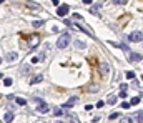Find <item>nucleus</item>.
I'll return each mask as SVG.
<instances>
[{
  "mask_svg": "<svg viewBox=\"0 0 143 123\" xmlns=\"http://www.w3.org/2000/svg\"><path fill=\"white\" fill-rule=\"evenodd\" d=\"M68 42H70V33H63L57 42V48H67Z\"/></svg>",
  "mask_w": 143,
  "mask_h": 123,
  "instance_id": "1",
  "label": "nucleus"
},
{
  "mask_svg": "<svg viewBox=\"0 0 143 123\" xmlns=\"http://www.w3.org/2000/svg\"><path fill=\"white\" fill-rule=\"evenodd\" d=\"M143 38V33L142 30H137V32H133V33H130V37H128V40L132 42V43H140Z\"/></svg>",
  "mask_w": 143,
  "mask_h": 123,
  "instance_id": "2",
  "label": "nucleus"
},
{
  "mask_svg": "<svg viewBox=\"0 0 143 123\" xmlns=\"http://www.w3.org/2000/svg\"><path fill=\"white\" fill-rule=\"evenodd\" d=\"M68 12H70V7L67 5V3H63V5H58V7H57V15H58V17H65Z\"/></svg>",
  "mask_w": 143,
  "mask_h": 123,
  "instance_id": "3",
  "label": "nucleus"
},
{
  "mask_svg": "<svg viewBox=\"0 0 143 123\" xmlns=\"http://www.w3.org/2000/svg\"><path fill=\"white\" fill-rule=\"evenodd\" d=\"M128 53H130V60L132 62H140L142 60V55L137 53V52H128Z\"/></svg>",
  "mask_w": 143,
  "mask_h": 123,
  "instance_id": "4",
  "label": "nucleus"
},
{
  "mask_svg": "<svg viewBox=\"0 0 143 123\" xmlns=\"http://www.w3.org/2000/svg\"><path fill=\"white\" fill-rule=\"evenodd\" d=\"M100 72H102V75H103V77H107V75H108V72H110V67H108L107 63H102V65H100Z\"/></svg>",
  "mask_w": 143,
  "mask_h": 123,
  "instance_id": "5",
  "label": "nucleus"
},
{
  "mask_svg": "<svg viewBox=\"0 0 143 123\" xmlns=\"http://www.w3.org/2000/svg\"><path fill=\"white\" fill-rule=\"evenodd\" d=\"M38 35H32V38H30V48H35L37 45H38Z\"/></svg>",
  "mask_w": 143,
  "mask_h": 123,
  "instance_id": "6",
  "label": "nucleus"
},
{
  "mask_svg": "<svg viewBox=\"0 0 143 123\" xmlns=\"http://www.w3.org/2000/svg\"><path fill=\"white\" fill-rule=\"evenodd\" d=\"M75 27H78V30H82V32H85L87 35H90V37H95V33L92 32V30H88L85 25H75Z\"/></svg>",
  "mask_w": 143,
  "mask_h": 123,
  "instance_id": "7",
  "label": "nucleus"
},
{
  "mask_svg": "<svg viewBox=\"0 0 143 123\" xmlns=\"http://www.w3.org/2000/svg\"><path fill=\"white\" fill-rule=\"evenodd\" d=\"M37 112H38V113H48V112H50V108L45 105V103H40V106L37 108Z\"/></svg>",
  "mask_w": 143,
  "mask_h": 123,
  "instance_id": "8",
  "label": "nucleus"
},
{
  "mask_svg": "<svg viewBox=\"0 0 143 123\" xmlns=\"http://www.w3.org/2000/svg\"><path fill=\"white\" fill-rule=\"evenodd\" d=\"M3 120H5V123H12V122H13V113L7 112L5 115H3Z\"/></svg>",
  "mask_w": 143,
  "mask_h": 123,
  "instance_id": "9",
  "label": "nucleus"
},
{
  "mask_svg": "<svg viewBox=\"0 0 143 123\" xmlns=\"http://www.w3.org/2000/svg\"><path fill=\"white\" fill-rule=\"evenodd\" d=\"M77 101H78V98H77V96H73V98H70V100L67 101V103H65L63 106H65V108H70V106H72V105H75Z\"/></svg>",
  "mask_w": 143,
  "mask_h": 123,
  "instance_id": "10",
  "label": "nucleus"
},
{
  "mask_svg": "<svg viewBox=\"0 0 143 123\" xmlns=\"http://www.w3.org/2000/svg\"><path fill=\"white\" fill-rule=\"evenodd\" d=\"M42 80H43V77H42V75H37V77H35V78H33V80H30V85L40 83V82H42Z\"/></svg>",
  "mask_w": 143,
  "mask_h": 123,
  "instance_id": "11",
  "label": "nucleus"
},
{
  "mask_svg": "<svg viewBox=\"0 0 143 123\" xmlns=\"http://www.w3.org/2000/svg\"><path fill=\"white\" fill-rule=\"evenodd\" d=\"M140 101H142V98H140V96H133V98H132V101H130V106H133V105H138Z\"/></svg>",
  "mask_w": 143,
  "mask_h": 123,
  "instance_id": "12",
  "label": "nucleus"
},
{
  "mask_svg": "<svg viewBox=\"0 0 143 123\" xmlns=\"http://www.w3.org/2000/svg\"><path fill=\"white\" fill-rule=\"evenodd\" d=\"M5 58H7L8 62H13V60L17 58V53H13V52H10V53H7V57H5Z\"/></svg>",
  "mask_w": 143,
  "mask_h": 123,
  "instance_id": "13",
  "label": "nucleus"
},
{
  "mask_svg": "<svg viewBox=\"0 0 143 123\" xmlns=\"http://www.w3.org/2000/svg\"><path fill=\"white\" fill-rule=\"evenodd\" d=\"M90 12H92L93 15H100V7L98 5H93L92 8H90Z\"/></svg>",
  "mask_w": 143,
  "mask_h": 123,
  "instance_id": "14",
  "label": "nucleus"
},
{
  "mask_svg": "<svg viewBox=\"0 0 143 123\" xmlns=\"http://www.w3.org/2000/svg\"><path fill=\"white\" fill-rule=\"evenodd\" d=\"M108 103H110V105H115V103H116V96L110 95V96H108Z\"/></svg>",
  "mask_w": 143,
  "mask_h": 123,
  "instance_id": "15",
  "label": "nucleus"
},
{
  "mask_svg": "<svg viewBox=\"0 0 143 123\" xmlns=\"http://www.w3.org/2000/svg\"><path fill=\"white\" fill-rule=\"evenodd\" d=\"M75 47H77V48H85V43L80 42V40H75Z\"/></svg>",
  "mask_w": 143,
  "mask_h": 123,
  "instance_id": "16",
  "label": "nucleus"
},
{
  "mask_svg": "<svg viewBox=\"0 0 143 123\" xmlns=\"http://www.w3.org/2000/svg\"><path fill=\"white\" fill-rule=\"evenodd\" d=\"M127 90H128V85H125V83L120 85V93H127Z\"/></svg>",
  "mask_w": 143,
  "mask_h": 123,
  "instance_id": "17",
  "label": "nucleus"
},
{
  "mask_svg": "<svg viewBox=\"0 0 143 123\" xmlns=\"http://www.w3.org/2000/svg\"><path fill=\"white\" fill-rule=\"evenodd\" d=\"M32 25L33 27H42V25H43V20H37V22H33Z\"/></svg>",
  "mask_w": 143,
  "mask_h": 123,
  "instance_id": "18",
  "label": "nucleus"
},
{
  "mask_svg": "<svg viewBox=\"0 0 143 123\" xmlns=\"http://www.w3.org/2000/svg\"><path fill=\"white\" fill-rule=\"evenodd\" d=\"M3 85H5V87H10L12 85V78H3Z\"/></svg>",
  "mask_w": 143,
  "mask_h": 123,
  "instance_id": "19",
  "label": "nucleus"
},
{
  "mask_svg": "<svg viewBox=\"0 0 143 123\" xmlns=\"http://www.w3.org/2000/svg\"><path fill=\"white\" fill-rule=\"evenodd\" d=\"M113 3L115 5H123V3H127V0H113Z\"/></svg>",
  "mask_w": 143,
  "mask_h": 123,
  "instance_id": "20",
  "label": "nucleus"
},
{
  "mask_svg": "<svg viewBox=\"0 0 143 123\" xmlns=\"http://www.w3.org/2000/svg\"><path fill=\"white\" fill-rule=\"evenodd\" d=\"M120 123H132V118H127V117H123L120 120Z\"/></svg>",
  "mask_w": 143,
  "mask_h": 123,
  "instance_id": "21",
  "label": "nucleus"
},
{
  "mask_svg": "<svg viewBox=\"0 0 143 123\" xmlns=\"http://www.w3.org/2000/svg\"><path fill=\"white\" fill-rule=\"evenodd\" d=\"M15 101L18 103V105H25V103H27V101L23 100V98H15Z\"/></svg>",
  "mask_w": 143,
  "mask_h": 123,
  "instance_id": "22",
  "label": "nucleus"
},
{
  "mask_svg": "<svg viewBox=\"0 0 143 123\" xmlns=\"http://www.w3.org/2000/svg\"><path fill=\"white\" fill-rule=\"evenodd\" d=\"M127 78H135V72H127Z\"/></svg>",
  "mask_w": 143,
  "mask_h": 123,
  "instance_id": "23",
  "label": "nucleus"
},
{
  "mask_svg": "<svg viewBox=\"0 0 143 123\" xmlns=\"http://www.w3.org/2000/svg\"><path fill=\"white\" fill-rule=\"evenodd\" d=\"M142 117H143V113H142V112H138V115H137V118H138V123H142Z\"/></svg>",
  "mask_w": 143,
  "mask_h": 123,
  "instance_id": "24",
  "label": "nucleus"
},
{
  "mask_svg": "<svg viewBox=\"0 0 143 123\" xmlns=\"http://www.w3.org/2000/svg\"><path fill=\"white\" fill-rule=\"evenodd\" d=\"M115 118H118V113H111V115H110V120H115Z\"/></svg>",
  "mask_w": 143,
  "mask_h": 123,
  "instance_id": "25",
  "label": "nucleus"
},
{
  "mask_svg": "<svg viewBox=\"0 0 143 123\" xmlns=\"http://www.w3.org/2000/svg\"><path fill=\"white\" fill-rule=\"evenodd\" d=\"M53 113H55V115H62V110H60V108H55V110H53Z\"/></svg>",
  "mask_w": 143,
  "mask_h": 123,
  "instance_id": "26",
  "label": "nucleus"
},
{
  "mask_svg": "<svg viewBox=\"0 0 143 123\" xmlns=\"http://www.w3.org/2000/svg\"><path fill=\"white\" fill-rule=\"evenodd\" d=\"M52 3H53L55 7H58V5H60V0H52Z\"/></svg>",
  "mask_w": 143,
  "mask_h": 123,
  "instance_id": "27",
  "label": "nucleus"
},
{
  "mask_svg": "<svg viewBox=\"0 0 143 123\" xmlns=\"http://www.w3.org/2000/svg\"><path fill=\"white\" fill-rule=\"evenodd\" d=\"M121 106H123V108H130V103H127V101H123V103H121Z\"/></svg>",
  "mask_w": 143,
  "mask_h": 123,
  "instance_id": "28",
  "label": "nucleus"
},
{
  "mask_svg": "<svg viewBox=\"0 0 143 123\" xmlns=\"http://www.w3.org/2000/svg\"><path fill=\"white\" fill-rule=\"evenodd\" d=\"M103 105H105L103 101H98V103H97V108H102V106H103Z\"/></svg>",
  "mask_w": 143,
  "mask_h": 123,
  "instance_id": "29",
  "label": "nucleus"
},
{
  "mask_svg": "<svg viewBox=\"0 0 143 123\" xmlns=\"http://www.w3.org/2000/svg\"><path fill=\"white\" fill-rule=\"evenodd\" d=\"M83 3H87V5H90V3H92V0H83Z\"/></svg>",
  "mask_w": 143,
  "mask_h": 123,
  "instance_id": "30",
  "label": "nucleus"
},
{
  "mask_svg": "<svg viewBox=\"0 0 143 123\" xmlns=\"http://www.w3.org/2000/svg\"><path fill=\"white\" fill-rule=\"evenodd\" d=\"M2 77H3V73H0V78H2Z\"/></svg>",
  "mask_w": 143,
  "mask_h": 123,
  "instance_id": "31",
  "label": "nucleus"
},
{
  "mask_svg": "<svg viewBox=\"0 0 143 123\" xmlns=\"http://www.w3.org/2000/svg\"><path fill=\"white\" fill-rule=\"evenodd\" d=\"M3 2H5V0H0V3H3Z\"/></svg>",
  "mask_w": 143,
  "mask_h": 123,
  "instance_id": "32",
  "label": "nucleus"
},
{
  "mask_svg": "<svg viewBox=\"0 0 143 123\" xmlns=\"http://www.w3.org/2000/svg\"><path fill=\"white\" fill-rule=\"evenodd\" d=\"M0 63H2V57H0Z\"/></svg>",
  "mask_w": 143,
  "mask_h": 123,
  "instance_id": "33",
  "label": "nucleus"
}]
</instances>
